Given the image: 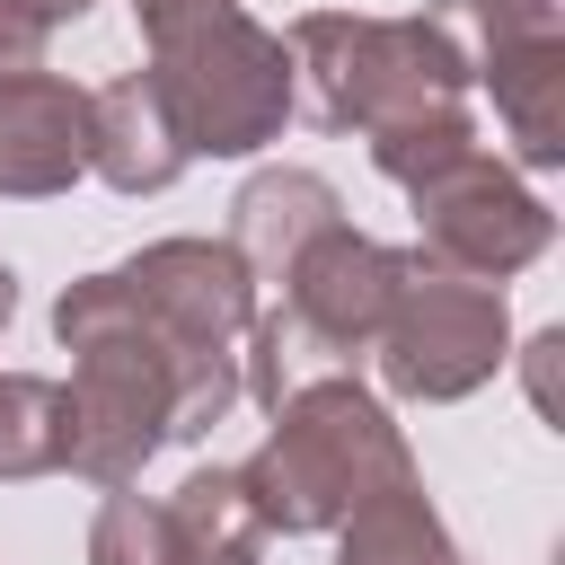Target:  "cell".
I'll return each mask as SVG.
<instances>
[{"mask_svg": "<svg viewBox=\"0 0 565 565\" xmlns=\"http://www.w3.org/2000/svg\"><path fill=\"white\" fill-rule=\"evenodd\" d=\"M0 309H9V274H0Z\"/></svg>", "mask_w": 565, "mask_h": 565, "instance_id": "6da1fadb", "label": "cell"}]
</instances>
